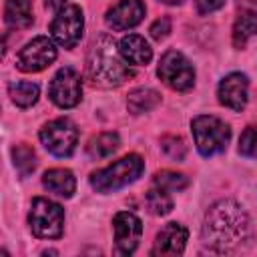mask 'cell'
<instances>
[{
    "instance_id": "cell-16",
    "label": "cell",
    "mask_w": 257,
    "mask_h": 257,
    "mask_svg": "<svg viewBox=\"0 0 257 257\" xmlns=\"http://www.w3.org/2000/svg\"><path fill=\"white\" fill-rule=\"evenodd\" d=\"M42 185L50 193H54L62 199H70L74 189H76L74 175L68 169H50V171H46L44 177H42Z\"/></svg>"
},
{
    "instance_id": "cell-26",
    "label": "cell",
    "mask_w": 257,
    "mask_h": 257,
    "mask_svg": "<svg viewBox=\"0 0 257 257\" xmlns=\"http://www.w3.org/2000/svg\"><path fill=\"white\" fill-rule=\"evenodd\" d=\"M239 153L249 159H257V126H247L239 139Z\"/></svg>"
},
{
    "instance_id": "cell-6",
    "label": "cell",
    "mask_w": 257,
    "mask_h": 257,
    "mask_svg": "<svg viewBox=\"0 0 257 257\" xmlns=\"http://www.w3.org/2000/svg\"><path fill=\"white\" fill-rule=\"evenodd\" d=\"M44 149L54 157H70L78 143V128L70 118H54L40 128Z\"/></svg>"
},
{
    "instance_id": "cell-1",
    "label": "cell",
    "mask_w": 257,
    "mask_h": 257,
    "mask_svg": "<svg viewBox=\"0 0 257 257\" xmlns=\"http://www.w3.org/2000/svg\"><path fill=\"white\" fill-rule=\"evenodd\" d=\"M251 239L247 213L235 201H219L205 215L203 241L215 253H237Z\"/></svg>"
},
{
    "instance_id": "cell-21",
    "label": "cell",
    "mask_w": 257,
    "mask_h": 257,
    "mask_svg": "<svg viewBox=\"0 0 257 257\" xmlns=\"http://www.w3.org/2000/svg\"><path fill=\"white\" fill-rule=\"evenodd\" d=\"M8 92L14 104H18L20 108H28L38 100L40 88L36 82H30V80H14L8 84Z\"/></svg>"
},
{
    "instance_id": "cell-31",
    "label": "cell",
    "mask_w": 257,
    "mask_h": 257,
    "mask_svg": "<svg viewBox=\"0 0 257 257\" xmlns=\"http://www.w3.org/2000/svg\"><path fill=\"white\" fill-rule=\"evenodd\" d=\"M159 2H163V4H169V6H177V4H181L183 0H159Z\"/></svg>"
},
{
    "instance_id": "cell-30",
    "label": "cell",
    "mask_w": 257,
    "mask_h": 257,
    "mask_svg": "<svg viewBox=\"0 0 257 257\" xmlns=\"http://www.w3.org/2000/svg\"><path fill=\"white\" fill-rule=\"evenodd\" d=\"M239 4H243L245 8H251V10H257V0H237Z\"/></svg>"
},
{
    "instance_id": "cell-19",
    "label": "cell",
    "mask_w": 257,
    "mask_h": 257,
    "mask_svg": "<svg viewBox=\"0 0 257 257\" xmlns=\"http://www.w3.org/2000/svg\"><path fill=\"white\" fill-rule=\"evenodd\" d=\"M118 147H120V139H118L116 133H100V135H96L88 141L86 153H88L90 159L100 161V159L110 157Z\"/></svg>"
},
{
    "instance_id": "cell-18",
    "label": "cell",
    "mask_w": 257,
    "mask_h": 257,
    "mask_svg": "<svg viewBox=\"0 0 257 257\" xmlns=\"http://www.w3.org/2000/svg\"><path fill=\"white\" fill-rule=\"evenodd\" d=\"M4 20L10 28H28L34 22L30 0H6Z\"/></svg>"
},
{
    "instance_id": "cell-5",
    "label": "cell",
    "mask_w": 257,
    "mask_h": 257,
    "mask_svg": "<svg viewBox=\"0 0 257 257\" xmlns=\"http://www.w3.org/2000/svg\"><path fill=\"white\" fill-rule=\"evenodd\" d=\"M30 231L40 239H58L64 229V211L58 203L36 197L28 213Z\"/></svg>"
},
{
    "instance_id": "cell-11",
    "label": "cell",
    "mask_w": 257,
    "mask_h": 257,
    "mask_svg": "<svg viewBox=\"0 0 257 257\" xmlns=\"http://www.w3.org/2000/svg\"><path fill=\"white\" fill-rule=\"evenodd\" d=\"M112 229H114V243L116 251L120 255H131L135 253L141 235H143V223L135 213L120 211L112 219Z\"/></svg>"
},
{
    "instance_id": "cell-25",
    "label": "cell",
    "mask_w": 257,
    "mask_h": 257,
    "mask_svg": "<svg viewBox=\"0 0 257 257\" xmlns=\"http://www.w3.org/2000/svg\"><path fill=\"white\" fill-rule=\"evenodd\" d=\"M161 149H163V153H165L169 159H173V161H183L185 155H187V145H185V141H183L181 137H177V135H167V137H163V139H161Z\"/></svg>"
},
{
    "instance_id": "cell-4",
    "label": "cell",
    "mask_w": 257,
    "mask_h": 257,
    "mask_svg": "<svg viewBox=\"0 0 257 257\" xmlns=\"http://www.w3.org/2000/svg\"><path fill=\"white\" fill-rule=\"evenodd\" d=\"M193 139L197 145V151L203 157H213L221 151H225L229 139H231V128L217 116L211 114H199L191 122Z\"/></svg>"
},
{
    "instance_id": "cell-15",
    "label": "cell",
    "mask_w": 257,
    "mask_h": 257,
    "mask_svg": "<svg viewBox=\"0 0 257 257\" xmlns=\"http://www.w3.org/2000/svg\"><path fill=\"white\" fill-rule=\"evenodd\" d=\"M118 50H120V54L124 56L126 62L137 64V66H147L151 62V58H153V48L139 34L122 36L120 42H118Z\"/></svg>"
},
{
    "instance_id": "cell-7",
    "label": "cell",
    "mask_w": 257,
    "mask_h": 257,
    "mask_svg": "<svg viewBox=\"0 0 257 257\" xmlns=\"http://www.w3.org/2000/svg\"><path fill=\"white\" fill-rule=\"evenodd\" d=\"M159 78L173 90H189L195 84V70L189 58L177 50H169L163 54L159 68Z\"/></svg>"
},
{
    "instance_id": "cell-28",
    "label": "cell",
    "mask_w": 257,
    "mask_h": 257,
    "mask_svg": "<svg viewBox=\"0 0 257 257\" xmlns=\"http://www.w3.org/2000/svg\"><path fill=\"white\" fill-rule=\"evenodd\" d=\"M195 4H197L199 14H209V12L219 10L225 4V0H195Z\"/></svg>"
},
{
    "instance_id": "cell-22",
    "label": "cell",
    "mask_w": 257,
    "mask_h": 257,
    "mask_svg": "<svg viewBox=\"0 0 257 257\" xmlns=\"http://www.w3.org/2000/svg\"><path fill=\"white\" fill-rule=\"evenodd\" d=\"M145 201H147V207L153 215H167L173 209V199L169 197V193L165 189H161L157 185L147 191Z\"/></svg>"
},
{
    "instance_id": "cell-20",
    "label": "cell",
    "mask_w": 257,
    "mask_h": 257,
    "mask_svg": "<svg viewBox=\"0 0 257 257\" xmlns=\"http://www.w3.org/2000/svg\"><path fill=\"white\" fill-rule=\"evenodd\" d=\"M161 102V94L153 88H135L126 98V108L133 114H143L153 110Z\"/></svg>"
},
{
    "instance_id": "cell-9",
    "label": "cell",
    "mask_w": 257,
    "mask_h": 257,
    "mask_svg": "<svg viewBox=\"0 0 257 257\" xmlns=\"http://www.w3.org/2000/svg\"><path fill=\"white\" fill-rule=\"evenodd\" d=\"M48 96L50 100L60 106V108H72L80 102V96H82V84H80V76L74 68L70 66H64L60 68L50 86H48Z\"/></svg>"
},
{
    "instance_id": "cell-12",
    "label": "cell",
    "mask_w": 257,
    "mask_h": 257,
    "mask_svg": "<svg viewBox=\"0 0 257 257\" xmlns=\"http://www.w3.org/2000/svg\"><path fill=\"white\" fill-rule=\"evenodd\" d=\"M247 88H249L247 76L241 72H231L219 82V88H217L219 102L223 106L239 112L247 104Z\"/></svg>"
},
{
    "instance_id": "cell-24",
    "label": "cell",
    "mask_w": 257,
    "mask_h": 257,
    "mask_svg": "<svg viewBox=\"0 0 257 257\" xmlns=\"http://www.w3.org/2000/svg\"><path fill=\"white\" fill-rule=\"evenodd\" d=\"M153 183L165 191H183L189 185V179L183 173H175V171H159L153 177Z\"/></svg>"
},
{
    "instance_id": "cell-2",
    "label": "cell",
    "mask_w": 257,
    "mask_h": 257,
    "mask_svg": "<svg viewBox=\"0 0 257 257\" xmlns=\"http://www.w3.org/2000/svg\"><path fill=\"white\" fill-rule=\"evenodd\" d=\"M133 76V70L126 66L124 56L120 54L116 42L108 34H100L86 56V78L90 84L100 88L120 86Z\"/></svg>"
},
{
    "instance_id": "cell-10",
    "label": "cell",
    "mask_w": 257,
    "mask_h": 257,
    "mask_svg": "<svg viewBox=\"0 0 257 257\" xmlns=\"http://www.w3.org/2000/svg\"><path fill=\"white\" fill-rule=\"evenodd\" d=\"M56 60V48L50 38H32L16 56V68L22 72H40Z\"/></svg>"
},
{
    "instance_id": "cell-29",
    "label": "cell",
    "mask_w": 257,
    "mask_h": 257,
    "mask_svg": "<svg viewBox=\"0 0 257 257\" xmlns=\"http://www.w3.org/2000/svg\"><path fill=\"white\" fill-rule=\"evenodd\" d=\"M64 2H66V0H44V4H46L48 8H60Z\"/></svg>"
},
{
    "instance_id": "cell-3",
    "label": "cell",
    "mask_w": 257,
    "mask_h": 257,
    "mask_svg": "<svg viewBox=\"0 0 257 257\" xmlns=\"http://www.w3.org/2000/svg\"><path fill=\"white\" fill-rule=\"evenodd\" d=\"M145 169V161L139 155H126L112 165L94 171L90 175V187L98 193H114L131 183H135Z\"/></svg>"
},
{
    "instance_id": "cell-14",
    "label": "cell",
    "mask_w": 257,
    "mask_h": 257,
    "mask_svg": "<svg viewBox=\"0 0 257 257\" xmlns=\"http://www.w3.org/2000/svg\"><path fill=\"white\" fill-rule=\"evenodd\" d=\"M187 229L179 223H167L159 235H157V241H155V247H153V255H181L185 251V245H187Z\"/></svg>"
},
{
    "instance_id": "cell-27",
    "label": "cell",
    "mask_w": 257,
    "mask_h": 257,
    "mask_svg": "<svg viewBox=\"0 0 257 257\" xmlns=\"http://www.w3.org/2000/svg\"><path fill=\"white\" fill-rule=\"evenodd\" d=\"M149 32H151V36H153L155 40H163V38H165V36L171 32V18L163 16V18L155 20V22L151 24Z\"/></svg>"
},
{
    "instance_id": "cell-23",
    "label": "cell",
    "mask_w": 257,
    "mask_h": 257,
    "mask_svg": "<svg viewBox=\"0 0 257 257\" xmlns=\"http://www.w3.org/2000/svg\"><path fill=\"white\" fill-rule=\"evenodd\" d=\"M12 159L20 177H28L36 169V153L28 145H16L12 149Z\"/></svg>"
},
{
    "instance_id": "cell-17",
    "label": "cell",
    "mask_w": 257,
    "mask_h": 257,
    "mask_svg": "<svg viewBox=\"0 0 257 257\" xmlns=\"http://www.w3.org/2000/svg\"><path fill=\"white\" fill-rule=\"evenodd\" d=\"M257 34V10L245 8L233 24V46L243 48Z\"/></svg>"
},
{
    "instance_id": "cell-13",
    "label": "cell",
    "mask_w": 257,
    "mask_h": 257,
    "mask_svg": "<svg viewBox=\"0 0 257 257\" xmlns=\"http://www.w3.org/2000/svg\"><path fill=\"white\" fill-rule=\"evenodd\" d=\"M145 16V4L141 0H120L106 12V24L120 32L137 26Z\"/></svg>"
},
{
    "instance_id": "cell-8",
    "label": "cell",
    "mask_w": 257,
    "mask_h": 257,
    "mask_svg": "<svg viewBox=\"0 0 257 257\" xmlns=\"http://www.w3.org/2000/svg\"><path fill=\"white\" fill-rule=\"evenodd\" d=\"M82 28H84L82 10L74 4H68V6L60 8L56 12L54 20L50 22L52 38L64 48H74L78 44V40L82 38Z\"/></svg>"
}]
</instances>
